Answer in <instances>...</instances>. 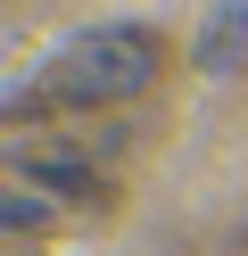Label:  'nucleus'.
<instances>
[{"label": "nucleus", "instance_id": "obj_1", "mask_svg": "<svg viewBox=\"0 0 248 256\" xmlns=\"http://www.w3.org/2000/svg\"><path fill=\"white\" fill-rule=\"evenodd\" d=\"M165 66V42L157 25H91V34L58 42L42 66V83L17 100V116H66V108H124L132 91H149Z\"/></svg>", "mask_w": 248, "mask_h": 256}, {"label": "nucleus", "instance_id": "obj_2", "mask_svg": "<svg viewBox=\"0 0 248 256\" xmlns=\"http://www.w3.org/2000/svg\"><path fill=\"white\" fill-rule=\"evenodd\" d=\"M9 166L25 174L33 190H50V198H75V206H99V198H108V174H99V166H83L75 149H42V140H17V149H9Z\"/></svg>", "mask_w": 248, "mask_h": 256}, {"label": "nucleus", "instance_id": "obj_3", "mask_svg": "<svg viewBox=\"0 0 248 256\" xmlns=\"http://www.w3.org/2000/svg\"><path fill=\"white\" fill-rule=\"evenodd\" d=\"M198 74H248V0H215L190 34Z\"/></svg>", "mask_w": 248, "mask_h": 256}, {"label": "nucleus", "instance_id": "obj_4", "mask_svg": "<svg viewBox=\"0 0 248 256\" xmlns=\"http://www.w3.org/2000/svg\"><path fill=\"white\" fill-rule=\"evenodd\" d=\"M0 232H9L17 248H33V240L50 232V206H42V190H0Z\"/></svg>", "mask_w": 248, "mask_h": 256}]
</instances>
